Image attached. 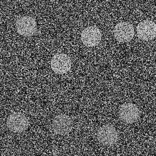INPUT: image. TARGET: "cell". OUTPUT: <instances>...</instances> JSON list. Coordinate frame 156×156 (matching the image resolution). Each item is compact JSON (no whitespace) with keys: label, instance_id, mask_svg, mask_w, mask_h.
Returning <instances> with one entry per match:
<instances>
[{"label":"cell","instance_id":"cell-8","mask_svg":"<svg viewBox=\"0 0 156 156\" xmlns=\"http://www.w3.org/2000/svg\"><path fill=\"white\" fill-rule=\"evenodd\" d=\"M137 34L144 41L153 40L156 36V23L148 20L140 22L137 27Z\"/></svg>","mask_w":156,"mask_h":156},{"label":"cell","instance_id":"cell-2","mask_svg":"<svg viewBox=\"0 0 156 156\" xmlns=\"http://www.w3.org/2000/svg\"><path fill=\"white\" fill-rule=\"evenodd\" d=\"M29 125L28 119L23 114L14 112L9 115L7 120V126L15 133H21L27 129Z\"/></svg>","mask_w":156,"mask_h":156},{"label":"cell","instance_id":"cell-3","mask_svg":"<svg viewBox=\"0 0 156 156\" xmlns=\"http://www.w3.org/2000/svg\"><path fill=\"white\" fill-rule=\"evenodd\" d=\"M119 117L124 122L132 123L138 120L140 112L136 105L133 103L123 104L119 109Z\"/></svg>","mask_w":156,"mask_h":156},{"label":"cell","instance_id":"cell-1","mask_svg":"<svg viewBox=\"0 0 156 156\" xmlns=\"http://www.w3.org/2000/svg\"><path fill=\"white\" fill-rule=\"evenodd\" d=\"M97 138L101 144L112 146L116 143L119 135L115 127L110 125H104L98 130Z\"/></svg>","mask_w":156,"mask_h":156},{"label":"cell","instance_id":"cell-5","mask_svg":"<svg viewBox=\"0 0 156 156\" xmlns=\"http://www.w3.org/2000/svg\"><path fill=\"white\" fill-rule=\"evenodd\" d=\"M114 37L120 42H128L133 39L134 29L133 26L126 22L118 23L114 29Z\"/></svg>","mask_w":156,"mask_h":156},{"label":"cell","instance_id":"cell-7","mask_svg":"<svg viewBox=\"0 0 156 156\" xmlns=\"http://www.w3.org/2000/svg\"><path fill=\"white\" fill-rule=\"evenodd\" d=\"M71 67V60L66 54H57L52 58L51 68L56 73L63 74L69 71Z\"/></svg>","mask_w":156,"mask_h":156},{"label":"cell","instance_id":"cell-6","mask_svg":"<svg viewBox=\"0 0 156 156\" xmlns=\"http://www.w3.org/2000/svg\"><path fill=\"white\" fill-rule=\"evenodd\" d=\"M54 131L60 135H65L71 131L73 129V121L66 115H58L53 121Z\"/></svg>","mask_w":156,"mask_h":156},{"label":"cell","instance_id":"cell-4","mask_svg":"<svg viewBox=\"0 0 156 156\" xmlns=\"http://www.w3.org/2000/svg\"><path fill=\"white\" fill-rule=\"evenodd\" d=\"M16 26L18 34L23 37L32 36L37 30L36 21L30 16H23L18 19Z\"/></svg>","mask_w":156,"mask_h":156},{"label":"cell","instance_id":"cell-9","mask_svg":"<svg viewBox=\"0 0 156 156\" xmlns=\"http://www.w3.org/2000/svg\"><path fill=\"white\" fill-rule=\"evenodd\" d=\"M81 37L82 42L85 45L95 46L101 40V32L97 27L93 26L87 27L82 32Z\"/></svg>","mask_w":156,"mask_h":156}]
</instances>
